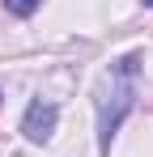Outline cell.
<instances>
[{
    "instance_id": "2",
    "label": "cell",
    "mask_w": 153,
    "mask_h": 157,
    "mask_svg": "<svg viewBox=\"0 0 153 157\" xmlns=\"http://www.w3.org/2000/svg\"><path fill=\"white\" fill-rule=\"evenodd\" d=\"M55 119H60V110L55 102H43V98H34V102L26 106V119H22V132L30 144H47L51 132H55Z\"/></svg>"
},
{
    "instance_id": "4",
    "label": "cell",
    "mask_w": 153,
    "mask_h": 157,
    "mask_svg": "<svg viewBox=\"0 0 153 157\" xmlns=\"http://www.w3.org/2000/svg\"><path fill=\"white\" fill-rule=\"evenodd\" d=\"M145 4H149V9H153V0H145Z\"/></svg>"
},
{
    "instance_id": "3",
    "label": "cell",
    "mask_w": 153,
    "mask_h": 157,
    "mask_svg": "<svg viewBox=\"0 0 153 157\" xmlns=\"http://www.w3.org/2000/svg\"><path fill=\"white\" fill-rule=\"evenodd\" d=\"M38 4H43V0H4V9H9L13 17H30Z\"/></svg>"
},
{
    "instance_id": "1",
    "label": "cell",
    "mask_w": 153,
    "mask_h": 157,
    "mask_svg": "<svg viewBox=\"0 0 153 157\" xmlns=\"http://www.w3.org/2000/svg\"><path fill=\"white\" fill-rule=\"evenodd\" d=\"M136 64H140L136 55L115 59L111 72H106V81H102V89H98V149L102 153L111 149V136L119 132L124 115L136 102Z\"/></svg>"
}]
</instances>
